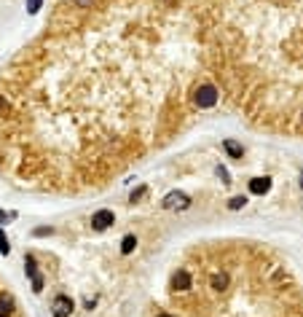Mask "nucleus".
<instances>
[{
	"label": "nucleus",
	"mask_w": 303,
	"mask_h": 317,
	"mask_svg": "<svg viewBox=\"0 0 303 317\" xmlns=\"http://www.w3.org/2000/svg\"><path fill=\"white\" fill-rule=\"evenodd\" d=\"M131 247H134V239H131V237H129V239H126V242H123V253H129V250H131Z\"/></svg>",
	"instance_id": "nucleus-9"
},
{
	"label": "nucleus",
	"mask_w": 303,
	"mask_h": 317,
	"mask_svg": "<svg viewBox=\"0 0 303 317\" xmlns=\"http://www.w3.org/2000/svg\"><path fill=\"white\" fill-rule=\"evenodd\" d=\"M226 151H228L234 158H242V154H244V151H242V145L236 143V140H226Z\"/></svg>",
	"instance_id": "nucleus-5"
},
{
	"label": "nucleus",
	"mask_w": 303,
	"mask_h": 317,
	"mask_svg": "<svg viewBox=\"0 0 303 317\" xmlns=\"http://www.w3.org/2000/svg\"><path fill=\"white\" fill-rule=\"evenodd\" d=\"M72 309V301H67V299H62V301H57V309H54V315L57 317H64Z\"/></svg>",
	"instance_id": "nucleus-6"
},
{
	"label": "nucleus",
	"mask_w": 303,
	"mask_h": 317,
	"mask_svg": "<svg viewBox=\"0 0 303 317\" xmlns=\"http://www.w3.org/2000/svg\"><path fill=\"white\" fill-rule=\"evenodd\" d=\"M217 102L196 0H51L0 70V177L32 196L100 194Z\"/></svg>",
	"instance_id": "nucleus-1"
},
{
	"label": "nucleus",
	"mask_w": 303,
	"mask_h": 317,
	"mask_svg": "<svg viewBox=\"0 0 303 317\" xmlns=\"http://www.w3.org/2000/svg\"><path fill=\"white\" fill-rule=\"evenodd\" d=\"M244 196H236V199H231V210H239V207H244Z\"/></svg>",
	"instance_id": "nucleus-8"
},
{
	"label": "nucleus",
	"mask_w": 303,
	"mask_h": 317,
	"mask_svg": "<svg viewBox=\"0 0 303 317\" xmlns=\"http://www.w3.org/2000/svg\"><path fill=\"white\" fill-rule=\"evenodd\" d=\"M204 62L249 127L303 137V0H196Z\"/></svg>",
	"instance_id": "nucleus-2"
},
{
	"label": "nucleus",
	"mask_w": 303,
	"mask_h": 317,
	"mask_svg": "<svg viewBox=\"0 0 303 317\" xmlns=\"http://www.w3.org/2000/svg\"><path fill=\"white\" fill-rule=\"evenodd\" d=\"M110 221H113V215H110V213H100V215L94 218V226H97V229H105Z\"/></svg>",
	"instance_id": "nucleus-7"
},
{
	"label": "nucleus",
	"mask_w": 303,
	"mask_h": 317,
	"mask_svg": "<svg viewBox=\"0 0 303 317\" xmlns=\"http://www.w3.org/2000/svg\"><path fill=\"white\" fill-rule=\"evenodd\" d=\"M268 188H271V180H268V177H255V180L249 183V191H252V194H266Z\"/></svg>",
	"instance_id": "nucleus-4"
},
{
	"label": "nucleus",
	"mask_w": 303,
	"mask_h": 317,
	"mask_svg": "<svg viewBox=\"0 0 303 317\" xmlns=\"http://www.w3.org/2000/svg\"><path fill=\"white\" fill-rule=\"evenodd\" d=\"M0 317H27L19 296L11 290V285L0 277Z\"/></svg>",
	"instance_id": "nucleus-3"
}]
</instances>
